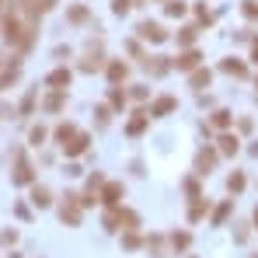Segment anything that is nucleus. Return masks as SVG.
<instances>
[{
	"label": "nucleus",
	"mask_w": 258,
	"mask_h": 258,
	"mask_svg": "<svg viewBox=\"0 0 258 258\" xmlns=\"http://www.w3.org/2000/svg\"><path fill=\"white\" fill-rule=\"evenodd\" d=\"M108 105H112V112H126L129 105V91H122V87H108Z\"/></svg>",
	"instance_id": "22"
},
{
	"label": "nucleus",
	"mask_w": 258,
	"mask_h": 258,
	"mask_svg": "<svg viewBox=\"0 0 258 258\" xmlns=\"http://www.w3.org/2000/svg\"><path fill=\"white\" fill-rule=\"evenodd\" d=\"M11 258H21V255H11Z\"/></svg>",
	"instance_id": "51"
},
{
	"label": "nucleus",
	"mask_w": 258,
	"mask_h": 258,
	"mask_svg": "<svg viewBox=\"0 0 258 258\" xmlns=\"http://www.w3.org/2000/svg\"><path fill=\"white\" fill-rule=\"evenodd\" d=\"M70 81H74L70 67H56V70L45 77V87H49V91H67V87H70Z\"/></svg>",
	"instance_id": "11"
},
{
	"label": "nucleus",
	"mask_w": 258,
	"mask_h": 258,
	"mask_svg": "<svg viewBox=\"0 0 258 258\" xmlns=\"http://www.w3.org/2000/svg\"><path fill=\"white\" fill-rule=\"evenodd\" d=\"M143 67H147L154 77H164L168 70H174V63L168 59V56H147V59H143Z\"/></svg>",
	"instance_id": "16"
},
{
	"label": "nucleus",
	"mask_w": 258,
	"mask_h": 258,
	"mask_svg": "<svg viewBox=\"0 0 258 258\" xmlns=\"http://www.w3.org/2000/svg\"><path fill=\"white\" fill-rule=\"evenodd\" d=\"M45 136H49V129H45L42 122L28 129V143H32V147H42V143H45Z\"/></svg>",
	"instance_id": "34"
},
{
	"label": "nucleus",
	"mask_w": 258,
	"mask_h": 258,
	"mask_svg": "<svg viewBox=\"0 0 258 258\" xmlns=\"http://www.w3.org/2000/svg\"><path fill=\"white\" fill-rule=\"evenodd\" d=\"M18 216H21V220H32V210H28L25 203H18Z\"/></svg>",
	"instance_id": "47"
},
{
	"label": "nucleus",
	"mask_w": 258,
	"mask_h": 258,
	"mask_svg": "<svg viewBox=\"0 0 258 258\" xmlns=\"http://www.w3.org/2000/svg\"><path fill=\"white\" fill-rule=\"evenodd\" d=\"M67 21H70V25H87V21H91V11H87L84 4H74V7L67 11Z\"/></svg>",
	"instance_id": "29"
},
{
	"label": "nucleus",
	"mask_w": 258,
	"mask_h": 258,
	"mask_svg": "<svg viewBox=\"0 0 258 258\" xmlns=\"http://www.w3.org/2000/svg\"><path fill=\"white\" fill-rule=\"evenodd\" d=\"M244 188H248V178H244V171L227 174V192H230V196H241Z\"/></svg>",
	"instance_id": "27"
},
{
	"label": "nucleus",
	"mask_w": 258,
	"mask_h": 258,
	"mask_svg": "<svg viewBox=\"0 0 258 258\" xmlns=\"http://www.w3.org/2000/svg\"><path fill=\"white\" fill-rule=\"evenodd\" d=\"M0 112H4V105H0Z\"/></svg>",
	"instance_id": "52"
},
{
	"label": "nucleus",
	"mask_w": 258,
	"mask_h": 258,
	"mask_svg": "<svg viewBox=\"0 0 258 258\" xmlns=\"http://www.w3.org/2000/svg\"><path fill=\"white\" fill-rule=\"evenodd\" d=\"M164 14H168V18H185V14H188V4H185V0H168V4H164Z\"/></svg>",
	"instance_id": "33"
},
{
	"label": "nucleus",
	"mask_w": 258,
	"mask_h": 258,
	"mask_svg": "<svg viewBox=\"0 0 258 258\" xmlns=\"http://www.w3.org/2000/svg\"><path fill=\"white\" fill-rule=\"evenodd\" d=\"M98 196H101V206H105V210H115V206H122V199H126V185H122V181H105V188H101Z\"/></svg>",
	"instance_id": "5"
},
{
	"label": "nucleus",
	"mask_w": 258,
	"mask_h": 258,
	"mask_svg": "<svg viewBox=\"0 0 258 258\" xmlns=\"http://www.w3.org/2000/svg\"><path fill=\"white\" fill-rule=\"evenodd\" d=\"M67 108V91H49L42 98V112L45 115H59Z\"/></svg>",
	"instance_id": "12"
},
{
	"label": "nucleus",
	"mask_w": 258,
	"mask_h": 258,
	"mask_svg": "<svg viewBox=\"0 0 258 258\" xmlns=\"http://www.w3.org/2000/svg\"><path fill=\"white\" fill-rule=\"evenodd\" d=\"M94 115H98V126H108L112 122V105H98Z\"/></svg>",
	"instance_id": "40"
},
{
	"label": "nucleus",
	"mask_w": 258,
	"mask_h": 258,
	"mask_svg": "<svg viewBox=\"0 0 258 258\" xmlns=\"http://www.w3.org/2000/svg\"><path fill=\"white\" fill-rule=\"evenodd\" d=\"M101 67H108V63H105V56H101V52H87L84 59H81V70H84V74H98V70H101Z\"/></svg>",
	"instance_id": "25"
},
{
	"label": "nucleus",
	"mask_w": 258,
	"mask_h": 258,
	"mask_svg": "<svg viewBox=\"0 0 258 258\" xmlns=\"http://www.w3.org/2000/svg\"><path fill=\"white\" fill-rule=\"evenodd\" d=\"M216 150H220V157H234V154L241 150V140H237L234 133H220V136H216Z\"/></svg>",
	"instance_id": "14"
},
{
	"label": "nucleus",
	"mask_w": 258,
	"mask_h": 258,
	"mask_svg": "<svg viewBox=\"0 0 258 258\" xmlns=\"http://www.w3.org/2000/svg\"><path fill=\"white\" fill-rule=\"evenodd\" d=\"M105 74H108V84L112 87H122L129 81V63H122V59H108Z\"/></svg>",
	"instance_id": "10"
},
{
	"label": "nucleus",
	"mask_w": 258,
	"mask_h": 258,
	"mask_svg": "<svg viewBox=\"0 0 258 258\" xmlns=\"http://www.w3.org/2000/svg\"><path fill=\"white\" fill-rule=\"evenodd\" d=\"M234 241L244 244V241H248V227H237V230H234Z\"/></svg>",
	"instance_id": "45"
},
{
	"label": "nucleus",
	"mask_w": 258,
	"mask_h": 258,
	"mask_svg": "<svg viewBox=\"0 0 258 258\" xmlns=\"http://www.w3.org/2000/svg\"><path fill=\"white\" fill-rule=\"evenodd\" d=\"M129 7H136V4H133V0H112V14H119V18L129 14Z\"/></svg>",
	"instance_id": "43"
},
{
	"label": "nucleus",
	"mask_w": 258,
	"mask_h": 258,
	"mask_svg": "<svg viewBox=\"0 0 258 258\" xmlns=\"http://www.w3.org/2000/svg\"><path fill=\"white\" fill-rule=\"evenodd\" d=\"M25 28H28V21H21V14H18V4L11 0V7L0 14V39H4L7 45H14V49H18L21 35H25Z\"/></svg>",
	"instance_id": "1"
},
{
	"label": "nucleus",
	"mask_w": 258,
	"mask_h": 258,
	"mask_svg": "<svg viewBox=\"0 0 258 258\" xmlns=\"http://www.w3.org/2000/svg\"><path fill=\"white\" fill-rule=\"evenodd\" d=\"M122 248L140 251V248H147V237H140V230H122Z\"/></svg>",
	"instance_id": "26"
},
{
	"label": "nucleus",
	"mask_w": 258,
	"mask_h": 258,
	"mask_svg": "<svg viewBox=\"0 0 258 258\" xmlns=\"http://www.w3.org/2000/svg\"><path fill=\"white\" fill-rule=\"evenodd\" d=\"M210 213H213V210H210V199L199 196V199H192V206H188V223H199V220H206Z\"/></svg>",
	"instance_id": "18"
},
{
	"label": "nucleus",
	"mask_w": 258,
	"mask_h": 258,
	"mask_svg": "<svg viewBox=\"0 0 258 258\" xmlns=\"http://www.w3.org/2000/svg\"><path fill=\"white\" fill-rule=\"evenodd\" d=\"M136 39H143V42H150V45H161V42H168L171 35H168V28L161 21H140L136 25Z\"/></svg>",
	"instance_id": "3"
},
{
	"label": "nucleus",
	"mask_w": 258,
	"mask_h": 258,
	"mask_svg": "<svg viewBox=\"0 0 258 258\" xmlns=\"http://www.w3.org/2000/svg\"><path fill=\"white\" fill-rule=\"evenodd\" d=\"M251 63H258V35H251Z\"/></svg>",
	"instance_id": "49"
},
{
	"label": "nucleus",
	"mask_w": 258,
	"mask_h": 258,
	"mask_svg": "<svg viewBox=\"0 0 258 258\" xmlns=\"http://www.w3.org/2000/svg\"><path fill=\"white\" fill-rule=\"evenodd\" d=\"M77 133H81V129L74 126V122H59V126L52 129V136H56V143H59V147H67V143H70Z\"/></svg>",
	"instance_id": "24"
},
{
	"label": "nucleus",
	"mask_w": 258,
	"mask_h": 258,
	"mask_svg": "<svg viewBox=\"0 0 258 258\" xmlns=\"http://www.w3.org/2000/svg\"><path fill=\"white\" fill-rule=\"evenodd\" d=\"M129 98H133V101H147V98H150V87L133 84V87H129Z\"/></svg>",
	"instance_id": "41"
},
{
	"label": "nucleus",
	"mask_w": 258,
	"mask_h": 258,
	"mask_svg": "<svg viewBox=\"0 0 258 258\" xmlns=\"http://www.w3.org/2000/svg\"><path fill=\"white\" fill-rule=\"evenodd\" d=\"M196 39H199V25H185V28L178 32V45H181V49H192Z\"/></svg>",
	"instance_id": "30"
},
{
	"label": "nucleus",
	"mask_w": 258,
	"mask_h": 258,
	"mask_svg": "<svg viewBox=\"0 0 258 258\" xmlns=\"http://www.w3.org/2000/svg\"><path fill=\"white\" fill-rule=\"evenodd\" d=\"M171 63H174V70H181V74H192V70H199V67H203V52H199L196 45H192V49H181V52L174 56Z\"/></svg>",
	"instance_id": "6"
},
{
	"label": "nucleus",
	"mask_w": 258,
	"mask_h": 258,
	"mask_svg": "<svg viewBox=\"0 0 258 258\" xmlns=\"http://www.w3.org/2000/svg\"><path fill=\"white\" fill-rule=\"evenodd\" d=\"M14 185H35V168L28 164L25 157V147H14V174H11Z\"/></svg>",
	"instance_id": "2"
},
{
	"label": "nucleus",
	"mask_w": 258,
	"mask_h": 258,
	"mask_svg": "<svg viewBox=\"0 0 258 258\" xmlns=\"http://www.w3.org/2000/svg\"><path fill=\"white\" fill-rule=\"evenodd\" d=\"M18 241V230H0V244H14Z\"/></svg>",
	"instance_id": "44"
},
{
	"label": "nucleus",
	"mask_w": 258,
	"mask_h": 258,
	"mask_svg": "<svg viewBox=\"0 0 258 258\" xmlns=\"http://www.w3.org/2000/svg\"><path fill=\"white\" fill-rule=\"evenodd\" d=\"M192 258H199V255H192Z\"/></svg>",
	"instance_id": "54"
},
{
	"label": "nucleus",
	"mask_w": 258,
	"mask_h": 258,
	"mask_svg": "<svg viewBox=\"0 0 258 258\" xmlns=\"http://www.w3.org/2000/svg\"><path fill=\"white\" fill-rule=\"evenodd\" d=\"M147 126H150V108H136V112H133V119L126 122V136L136 140V136H143V133H147Z\"/></svg>",
	"instance_id": "9"
},
{
	"label": "nucleus",
	"mask_w": 258,
	"mask_h": 258,
	"mask_svg": "<svg viewBox=\"0 0 258 258\" xmlns=\"http://www.w3.org/2000/svg\"><path fill=\"white\" fill-rule=\"evenodd\" d=\"M119 227L122 230H140V216L133 213L129 206H119Z\"/></svg>",
	"instance_id": "28"
},
{
	"label": "nucleus",
	"mask_w": 258,
	"mask_h": 258,
	"mask_svg": "<svg viewBox=\"0 0 258 258\" xmlns=\"http://www.w3.org/2000/svg\"><path fill=\"white\" fill-rule=\"evenodd\" d=\"M230 213H234V199H223L213 213H210V223H213V227H223V223L230 220Z\"/></svg>",
	"instance_id": "21"
},
{
	"label": "nucleus",
	"mask_w": 258,
	"mask_h": 258,
	"mask_svg": "<svg viewBox=\"0 0 258 258\" xmlns=\"http://www.w3.org/2000/svg\"><path fill=\"white\" fill-rule=\"evenodd\" d=\"M18 77H21V70H18V67H7V70H0V91L14 87V84H18Z\"/></svg>",
	"instance_id": "32"
},
{
	"label": "nucleus",
	"mask_w": 258,
	"mask_h": 258,
	"mask_svg": "<svg viewBox=\"0 0 258 258\" xmlns=\"http://www.w3.org/2000/svg\"><path fill=\"white\" fill-rule=\"evenodd\" d=\"M101 188H105V174L91 171V174H87V192H101Z\"/></svg>",
	"instance_id": "38"
},
{
	"label": "nucleus",
	"mask_w": 258,
	"mask_h": 258,
	"mask_svg": "<svg viewBox=\"0 0 258 258\" xmlns=\"http://www.w3.org/2000/svg\"><path fill=\"white\" fill-rule=\"evenodd\" d=\"M168 244H171V255H185L192 248V234L188 230H171L168 234Z\"/></svg>",
	"instance_id": "15"
},
{
	"label": "nucleus",
	"mask_w": 258,
	"mask_h": 258,
	"mask_svg": "<svg viewBox=\"0 0 258 258\" xmlns=\"http://www.w3.org/2000/svg\"><path fill=\"white\" fill-rule=\"evenodd\" d=\"M59 220L67 227H81L84 220V206H81V196H63V206H59Z\"/></svg>",
	"instance_id": "4"
},
{
	"label": "nucleus",
	"mask_w": 258,
	"mask_h": 258,
	"mask_svg": "<svg viewBox=\"0 0 258 258\" xmlns=\"http://www.w3.org/2000/svg\"><path fill=\"white\" fill-rule=\"evenodd\" d=\"M164 241H168V237L150 234V237H147V251H154V258H168V251H164Z\"/></svg>",
	"instance_id": "31"
},
{
	"label": "nucleus",
	"mask_w": 258,
	"mask_h": 258,
	"mask_svg": "<svg viewBox=\"0 0 258 258\" xmlns=\"http://www.w3.org/2000/svg\"><path fill=\"white\" fill-rule=\"evenodd\" d=\"M105 230H108V234H122V227H119V206L105 213Z\"/></svg>",
	"instance_id": "35"
},
{
	"label": "nucleus",
	"mask_w": 258,
	"mask_h": 258,
	"mask_svg": "<svg viewBox=\"0 0 258 258\" xmlns=\"http://www.w3.org/2000/svg\"><path fill=\"white\" fill-rule=\"evenodd\" d=\"M241 14L248 21H258V0H241Z\"/></svg>",
	"instance_id": "39"
},
{
	"label": "nucleus",
	"mask_w": 258,
	"mask_h": 258,
	"mask_svg": "<svg viewBox=\"0 0 258 258\" xmlns=\"http://www.w3.org/2000/svg\"><path fill=\"white\" fill-rule=\"evenodd\" d=\"M196 178H199V174H196ZM196 178H185V192H188V199H199V196H203V188H199Z\"/></svg>",
	"instance_id": "42"
},
{
	"label": "nucleus",
	"mask_w": 258,
	"mask_h": 258,
	"mask_svg": "<svg viewBox=\"0 0 258 258\" xmlns=\"http://www.w3.org/2000/svg\"><path fill=\"white\" fill-rule=\"evenodd\" d=\"M251 126H255V122H251L248 115H244V119H237V129H241V133H251Z\"/></svg>",
	"instance_id": "46"
},
{
	"label": "nucleus",
	"mask_w": 258,
	"mask_h": 258,
	"mask_svg": "<svg viewBox=\"0 0 258 258\" xmlns=\"http://www.w3.org/2000/svg\"><path fill=\"white\" fill-rule=\"evenodd\" d=\"M174 108H178V98L174 94H157L150 101V119H164V115H171Z\"/></svg>",
	"instance_id": "8"
},
{
	"label": "nucleus",
	"mask_w": 258,
	"mask_h": 258,
	"mask_svg": "<svg viewBox=\"0 0 258 258\" xmlns=\"http://www.w3.org/2000/svg\"><path fill=\"white\" fill-rule=\"evenodd\" d=\"M87 147H91V136H87V133H77V136L63 147V154H67V157H81V154H87Z\"/></svg>",
	"instance_id": "17"
},
{
	"label": "nucleus",
	"mask_w": 258,
	"mask_h": 258,
	"mask_svg": "<svg viewBox=\"0 0 258 258\" xmlns=\"http://www.w3.org/2000/svg\"><path fill=\"white\" fill-rule=\"evenodd\" d=\"M196 18H199V25H206V28H210V25L216 21V14L210 11V7H206V4H196Z\"/></svg>",
	"instance_id": "37"
},
{
	"label": "nucleus",
	"mask_w": 258,
	"mask_h": 258,
	"mask_svg": "<svg viewBox=\"0 0 258 258\" xmlns=\"http://www.w3.org/2000/svg\"><path fill=\"white\" fill-rule=\"evenodd\" d=\"M230 126H234V115H230L227 108H216L213 115H210V129H220V133H227Z\"/></svg>",
	"instance_id": "23"
},
{
	"label": "nucleus",
	"mask_w": 258,
	"mask_h": 258,
	"mask_svg": "<svg viewBox=\"0 0 258 258\" xmlns=\"http://www.w3.org/2000/svg\"><path fill=\"white\" fill-rule=\"evenodd\" d=\"M28 199H32L35 210H49V206H52V192H49L45 185H39V181L32 185V196H28Z\"/></svg>",
	"instance_id": "19"
},
{
	"label": "nucleus",
	"mask_w": 258,
	"mask_h": 258,
	"mask_svg": "<svg viewBox=\"0 0 258 258\" xmlns=\"http://www.w3.org/2000/svg\"><path fill=\"white\" fill-rule=\"evenodd\" d=\"M213 84V70H206V67H199V70H192L188 74V87H196L199 94H203V87Z\"/></svg>",
	"instance_id": "20"
},
{
	"label": "nucleus",
	"mask_w": 258,
	"mask_h": 258,
	"mask_svg": "<svg viewBox=\"0 0 258 258\" xmlns=\"http://www.w3.org/2000/svg\"><path fill=\"white\" fill-rule=\"evenodd\" d=\"M161 4H168V0H161Z\"/></svg>",
	"instance_id": "53"
},
{
	"label": "nucleus",
	"mask_w": 258,
	"mask_h": 258,
	"mask_svg": "<svg viewBox=\"0 0 258 258\" xmlns=\"http://www.w3.org/2000/svg\"><path fill=\"white\" fill-rule=\"evenodd\" d=\"M220 70H223L227 77H237V81H244V77H248V63H244V59H237V56L220 59Z\"/></svg>",
	"instance_id": "13"
},
{
	"label": "nucleus",
	"mask_w": 258,
	"mask_h": 258,
	"mask_svg": "<svg viewBox=\"0 0 258 258\" xmlns=\"http://www.w3.org/2000/svg\"><path fill=\"white\" fill-rule=\"evenodd\" d=\"M216 161H220V150H216V147H203V150L196 154V174H199V178L213 174Z\"/></svg>",
	"instance_id": "7"
},
{
	"label": "nucleus",
	"mask_w": 258,
	"mask_h": 258,
	"mask_svg": "<svg viewBox=\"0 0 258 258\" xmlns=\"http://www.w3.org/2000/svg\"><path fill=\"white\" fill-rule=\"evenodd\" d=\"M251 227L258 230V206H255V213H251Z\"/></svg>",
	"instance_id": "50"
},
{
	"label": "nucleus",
	"mask_w": 258,
	"mask_h": 258,
	"mask_svg": "<svg viewBox=\"0 0 258 258\" xmlns=\"http://www.w3.org/2000/svg\"><path fill=\"white\" fill-rule=\"evenodd\" d=\"M32 108H35V87H28V94L21 98V105H18V115H32Z\"/></svg>",
	"instance_id": "36"
},
{
	"label": "nucleus",
	"mask_w": 258,
	"mask_h": 258,
	"mask_svg": "<svg viewBox=\"0 0 258 258\" xmlns=\"http://www.w3.org/2000/svg\"><path fill=\"white\" fill-rule=\"evenodd\" d=\"M251 258H258V255H251Z\"/></svg>",
	"instance_id": "55"
},
{
	"label": "nucleus",
	"mask_w": 258,
	"mask_h": 258,
	"mask_svg": "<svg viewBox=\"0 0 258 258\" xmlns=\"http://www.w3.org/2000/svg\"><path fill=\"white\" fill-rule=\"evenodd\" d=\"M56 4H59V0H39V11H42V14H45V11H52Z\"/></svg>",
	"instance_id": "48"
}]
</instances>
